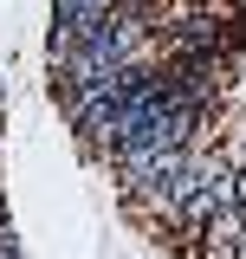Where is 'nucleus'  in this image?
Instances as JSON below:
<instances>
[{"label": "nucleus", "mask_w": 246, "mask_h": 259, "mask_svg": "<svg viewBox=\"0 0 246 259\" xmlns=\"http://www.w3.org/2000/svg\"><path fill=\"white\" fill-rule=\"evenodd\" d=\"M0 214H7V182H0Z\"/></svg>", "instance_id": "obj_1"}]
</instances>
